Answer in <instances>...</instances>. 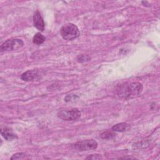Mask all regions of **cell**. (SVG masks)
<instances>
[{
    "mask_svg": "<svg viewBox=\"0 0 160 160\" xmlns=\"http://www.w3.org/2000/svg\"><path fill=\"white\" fill-rule=\"evenodd\" d=\"M142 84L139 82H126L117 87L116 94L122 99H132L139 95L142 92Z\"/></svg>",
    "mask_w": 160,
    "mask_h": 160,
    "instance_id": "6da1fadb",
    "label": "cell"
},
{
    "mask_svg": "<svg viewBox=\"0 0 160 160\" xmlns=\"http://www.w3.org/2000/svg\"><path fill=\"white\" fill-rule=\"evenodd\" d=\"M60 34L64 39L71 41L80 36V31L76 25L72 23H68L61 28Z\"/></svg>",
    "mask_w": 160,
    "mask_h": 160,
    "instance_id": "7a4b0ae2",
    "label": "cell"
},
{
    "mask_svg": "<svg viewBox=\"0 0 160 160\" xmlns=\"http://www.w3.org/2000/svg\"><path fill=\"white\" fill-rule=\"evenodd\" d=\"M24 46L22 39L18 38H11L5 41L0 47L1 52H10L21 49Z\"/></svg>",
    "mask_w": 160,
    "mask_h": 160,
    "instance_id": "3957f363",
    "label": "cell"
},
{
    "mask_svg": "<svg viewBox=\"0 0 160 160\" xmlns=\"http://www.w3.org/2000/svg\"><path fill=\"white\" fill-rule=\"evenodd\" d=\"M98 144L94 139H86L78 141L71 144V148L80 151H86L96 149L98 148Z\"/></svg>",
    "mask_w": 160,
    "mask_h": 160,
    "instance_id": "277c9868",
    "label": "cell"
},
{
    "mask_svg": "<svg viewBox=\"0 0 160 160\" xmlns=\"http://www.w3.org/2000/svg\"><path fill=\"white\" fill-rule=\"evenodd\" d=\"M81 112L78 108H72L71 109L61 110L58 112L57 116L64 121H75L81 117Z\"/></svg>",
    "mask_w": 160,
    "mask_h": 160,
    "instance_id": "5b68a950",
    "label": "cell"
},
{
    "mask_svg": "<svg viewBox=\"0 0 160 160\" xmlns=\"http://www.w3.org/2000/svg\"><path fill=\"white\" fill-rule=\"evenodd\" d=\"M39 77V71L38 69L28 70L23 72L21 76V79L24 81H34Z\"/></svg>",
    "mask_w": 160,
    "mask_h": 160,
    "instance_id": "8992f818",
    "label": "cell"
},
{
    "mask_svg": "<svg viewBox=\"0 0 160 160\" xmlns=\"http://www.w3.org/2000/svg\"><path fill=\"white\" fill-rule=\"evenodd\" d=\"M33 24L34 26L40 31H43L44 30V20L39 12V11H36L33 15Z\"/></svg>",
    "mask_w": 160,
    "mask_h": 160,
    "instance_id": "52a82bcc",
    "label": "cell"
},
{
    "mask_svg": "<svg viewBox=\"0 0 160 160\" xmlns=\"http://www.w3.org/2000/svg\"><path fill=\"white\" fill-rule=\"evenodd\" d=\"M1 134L2 138L7 141H11L18 139V136L12 130L7 127H4L1 129Z\"/></svg>",
    "mask_w": 160,
    "mask_h": 160,
    "instance_id": "ba28073f",
    "label": "cell"
},
{
    "mask_svg": "<svg viewBox=\"0 0 160 160\" xmlns=\"http://www.w3.org/2000/svg\"><path fill=\"white\" fill-rule=\"evenodd\" d=\"M129 129H130L129 124H127L126 122H120V123H118V124L114 125L112 127L111 130L114 132H122L128 131Z\"/></svg>",
    "mask_w": 160,
    "mask_h": 160,
    "instance_id": "9c48e42d",
    "label": "cell"
},
{
    "mask_svg": "<svg viewBox=\"0 0 160 160\" xmlns=\"http://www.w3.org/2000/svg\"><path fill=\"white\" fill-rule=\"evenodd\" d=\"M46 40V37L40 32H37L32 38V42L37 45L42 44Z\"/></svg>",
    "mask_w": 160,
    "mask_h": 160,
    "instance_id": "30bf717a",
    "label": "cell"
},
{
    "mask_svg": "<svg viewBox=\"0 0 160 160\" xmlns=\"http://www.w3.org/2000/svg\"><path fill=\"white\" fill-rule=\"evenodd\" d=\"M116 136V133L113 131H106L102 132L100 134L101 138L103 139H111Z\"/></svg>",
    "mask_w": 160,
    "mask_h": 160,
    "instance_id": "8fae6325",
    "label": "cell"
},
{
    "mask_svg": "<svg viewBox=\"0 0 160 160\" xmlns=\"http://www.w3.org/2000/svg\"><path fill=\"white\" fill-rule=\"evenodd\" d=\"M27 154L24 152H18L12 155L11 158V159H24L26 158Z\"/></svg>",
    "mask_w": 160,
    "mask_h": 160,
    "instance_id": "7c38bea8",
    "label": "cell"
},
{
    "mask_svg": "<svg viewBox=\"0 0 160 160\" xmlns=\"http://www.w3.org/2000/svg\"><path fill=\"white\" fill-rule=\"evenodd\" d=\"M91 59V58L88 56V55H84V54H81L78 56V57L77 58V60L78 62H86L89 61Z\"/></svg>",
    "mask_w": 160,
    "mask_h": 160,
    "instance_id": "4fadbf2b",
    "label": "cell"
},
{
    "mask_svg": "<svg viewBox=\"0 0 160 160\" xmlns=\"http://www.w3.org/2000/svg\"><path fill=\"white\" fill-rule=\"evenodd\" d=\"M86 159H102V158L101 154H91L88 156L87 158H86Z\"/></svg>",
    "mask_w": 160,
    "mask_h": 160,
    "instance_id": "5bb4252c",
    "label": "cell"
}]
</instances>
